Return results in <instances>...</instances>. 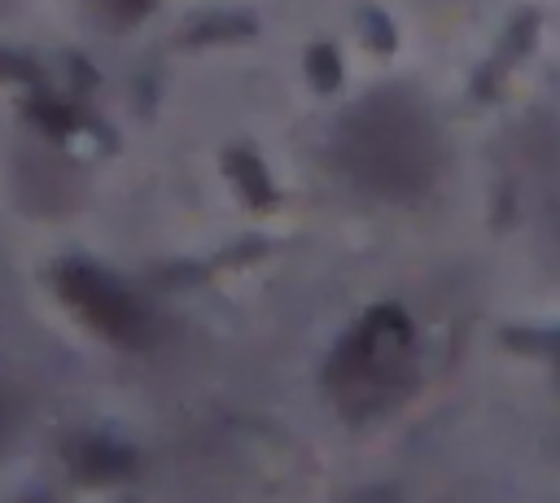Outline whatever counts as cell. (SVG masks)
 Instances as JSON below:
<instances>
[{"mask_svg":"<svg viewBox=\"0 0 560 503\" xmlns=\"http://www.w3.org/2000/svg\"><path fill=\"white\" fill-rule=\"evenodd\" d=\"M61 293H66V297L83 311V319L96 324L101 332H109V337H136L140 311H136L131 297H127L114 280H105L101 271H92V267H70V271L61 276Z\"/></svg>","mask_w":560,"mask_h":503,"instance_id":"1","label":"cell"},{"mask_svg":"<svg viewBox=\"0 0 560 503\" xmlns=\"http://www.w3.org/2000/svg\"><path fill=\"white\" fill-rule=\"evenodd\" d=\"M311 74H315L319 87H332L337 83V52L332 48H315L311 52Z\"/></svg>","mask_w":560,"mask_h":503,"instance_id":"2","label":"cell"}]
</instances>
